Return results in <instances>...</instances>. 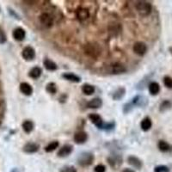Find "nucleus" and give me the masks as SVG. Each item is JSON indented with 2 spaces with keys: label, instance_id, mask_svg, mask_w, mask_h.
<instances>
[{
  "label": "nucleus",
  "instance_id": "obj_1",
  "mask_svg": "<svg viewBox=\"0 0 172 172\" xmlns=\"http://www.w3.org/2000/svg\"><path fill=\"white\" fill-rule=\"evenodd\" d=\"M135 8H136V10L138 11L140 16H147L151 14L152 12V5L150 2H147V1H139L136 3L135 5Z\"/></svg>",
  "mask_w": 172,
  "mask_h": 172
},
{
  "label": "nucleus",
  "instance_id": "obj_2",
  "mask_svg": "<svg viewBox=\"0 0 172 172\" xmlns=\"http://www.w3.org/2000/svg\"><path fill=\"white\" fill-rule=\"evenodd\" d=\"M84 52L88 56L93 58V59H97L101 55L102 50H101L99 45H97L96 43L91 42L86 44L84 46Z\"/></svg>",
  "mask_w": 172,
  "mask_h": 172
},
{
  "label": "nucleus",
  "instance_id": "obj_3",
  "mask_svg": "<svg viewBox=\"0 0 172 172\" xmlns=\"http://www.w3.org/2000/svg\"><path fill=\"white\" fill-rule=\"evenodd\" d=\"M93 155L90 152H83L79 155L77 162L81 166H88L93 162Z\"/></svg>",
  "mask_w": 172,
  "mask_h": 172
},
{
  "label": "nucleus",
  "instance_id": "obj_4",
  "mask_svg": "<svg viewBox=\"0 0 172 172\" xmlns=\"http://www.w3.org/2000/svg\"><path fill=\"white\" fill-rule=\"evenodd\" d=\"M40 23L45 28H51L53 23V17L48 12H44L40 16Z\"/></svg>",
  "mask_w": 172,
  "mask_h": 172
},
{
  "label": "nucleus",
  "instance_id": "obj_5",
  "mask_svg": "<svg viewBox=\"0 0 172 172\" xmlns=\"http://www.w3.org/2000/svg\"><path fill=\"white\" fill-rule=\"evenodd\" d=\"M133 50H134V53H136L137 55L143 56V55L145 54L146 51H147V47L142 41H138V42L134 43V47H133Z\"/></svg>",
  "mask_w": 172,
  "mask_h": 172
},
{
  "label": "nucleus",
  "instance_id": "obj_6",
  "mask_svg": "<svg viewBox=\"0 0 172 172\" xmlns=\"http://www.w3.org/2000/svg\"><path fill=\"white\" fill-rule=\"evenodd\" d=\"M22 55L25 60L30 61V60H33L35 57V51L32 47H26L23 50Z\"/></svg>",
  "mask_w": 172,
  "mask_h": 172
},
{
  "label": "nucleus",
  "instance_id": "obj_7",
  "mask_svg": "<svg viewBox=\"0 0 172 172\" xmlns=\"http://www.w3.org/2000/svg\"><path fill=\"white\" fill-rule=\"evenodd\" d=\"M89 119L91 120V121L93 124L96 126L97 128L103 129L104 127V123L102 121V119L100 115H97V114H91L89 115Z\"/></svg>",
  "mask_w": 172,
  "mask_h": 172
},
{
  "label": "nucleus",
  "instance_id": "obj_8",
  "mask_svg": "<svg viewBox=\"0 0 172 172\" xmlns=\"http://www.w3.org/2000/svg\"><path fill=\"white\" fill-rule=\"evenodd\" d=\"M77 18L80 22H83L84 20L88 19L90 16V11L86 8H78L76 11Z\"/></svg>",
  "mask_w": 172,
  "mask_h": 172
},
{
  "label": "nucleus",
  "instance_id": "obj_9",
  "mask_svg": "<svg viewBox=\"0 0 172 172\" xmlns=\"http://www.w3.org/2000/svg\"><path fill=\"white\" fill-rule=\"evenodd\" d=\"M72 145H65L61 148L59 150L58 152V156L60 158H65L67 157L68 155H70L72 152Z\"/></svg>",
  "mask_w": 172,
  "mask_h": 172
},
{
  "label": "nucleus",
  "instance_id": "obj_10",
  "mask_svg": "<svg viewBox=\"0 0 172 172\" xmlns=\"http://www.w3.org/2000/svg\"><path fill=\"white\" fill-rule=\"evenodd\" d=\"M87 139H88V135L84 131L77 132L76 134H74V141L77 144H84L86 142Z\"/></svg>",
  "mask_w": 172,
  "mask_h": 172
},
{
  "label": "nucleus",
  "instance_id": "obj_11",
  "mask_svg": "<svg viewBox=\"0 0 172 172\" xmlns=\"http://www.w3.org/2000/svg\"><path fill=\"white\" fill-rule=\"evenodd\" d=\"M20 91L25 96H31L33 93V88L28 83H22L20 84Z\"/></svg>",
  "mask_w": 172,
  "mask_h": 172
},
{
  "label": "nucleus",
  "instance_id": "obj_12",
  "mask_svg": "<svg viewBox=\"0 0 172 172\" xmlns=\"http://www.w3.org/2000/svg\"><path fill=\"white\" fill-rule=\"evenodd\" d=\"M39 146L38 144L36 143H27L25 145L23 146V151L26 153H34L36 152H38Z\"/></svg>",
  "mask_w": 172,
  "mask_h": 172
},
{
  "label": "nucleus",
  "instance_id": "obj_13",
  "mask_svg": "<svg viewBox=\"0 0 172 172\" xmlns=\"http://www.w3.org/2000/svg\"><path fill=\"white\" fill-rule=\"evenodd\" d=\"M25 36H26V33H25L24 29L22 28H17L13 31V37L16 41H22L24 40Z\"/></svg>",
  "mask_w": 172,
  "mask_h": 172
},
{
  "label": "nucleus",
  "instance_id": "obj_14",
  "mask_svg": "<svg viewBox=\"0 0 172 172\" xmlns=\"http://www.w3.org/2000/svg\"><path fill=\"white\" fill-rule=\"evenodd\" d=\"M127 162L130 165H132L133 167L136 168V169H140L142 167V162L140 161V159L137 157L134 156H130L127 158Z\"/></svg>",
  "mask_w": 172,
  "mask_h": 172
},
{
  "label": "nucleus",
  "instance_id": "obj_15",
  "mask_svg": "<svg viewBox=\"0 0 172 172\" xmlns=\"http://www.w3.org/2000/svg\"><path fill=\"white\" fill-rule=\"evenodd\" d=\"M102 101L98 97L92 99L87 103V107L89 109H99L100 107H102Z\"/></svg>",
  "mask_w": 172,
  "mask_h": 172
},
{
  "label": "nucleus",
  "instance_id": "obj_16",
  "mask_svg": "<svg viewBox=\"0 0 172 172\" xmlns=\"http://www.w3.org/2000/svg\"><path fill=\"white\" fill-rule=\"evenodd\" d=\"M62 77H64V78H65V79L68 80V81L74 82V83H79V82L81 81L80 77L77 76L76 74H74V73H71V72L64 73V74L62 75Z\"/></svg>",
  "mask_w": 172,
  "mask_h": 172
},
{
  "label": "nucleus",
  "instance_id": "obj_17",
  "mask_svg": "<svg viewBox=\"0 0 172 172\" xmlns=\"http://www.w3.org/2000/svg\"><path fill=\"white\" fill-rule=\"evenodd\" d=\"M43 64H44L45 68H46L48 71L53 72V71H56V70H57V65L53 62V60H51V59H46L44 60V63H43Z\"/></svg>",
  "mask_w": 172,
  "mask_h": 172
},
{
  "label": "nucleus",
  "instance_id": "obj_18",
  "mask_svg": "<svg viewBox=\"0 0 172 172\" xmlns=\"http://www.w3.org/2000/svg\"><path fill=\"white\" fill-rule=\"evenodd\" d=\"M149 92L151 95L155 96V95H158V92L160 91V86L158 84L157 82H152L149 84Z\"/></svg>",
  "mask_w": 172,
  "mask_h": 172
},
{
  "label": "nucleus",
  "instance_id": "obj_19",
  "mask_svg": "<svg viewBox=\"0 0 172 172\" xmlns=\"http://www.w3.org/2000/svg\"><path fill=\"white\" fill-rule=\"evenodd\" d=\"M41 73H42V70H41L40 67L35 66L33 67V68L30 70L29 75L30 77H32L34 79H37V78H39V77H41Z\"/></svg>",
  "mask_w": 172,
  "mask_h": 172
},
{
  "label": "nucleus",
  "instance_id": "obj_20",
  "mask_svg": "<svg viewBox=\"0 0 172 172\" xmlns=\"http://www.w3.org/2000/svg\"><path fill=\"white\" fill-rule=\"evenodd\" d=\"M95 87L91 84H84V85L82 86V91L84 94H85L87 96H91L92 95L94 92H95Z\"/></svg>",
  "mask_w": 172,
  "mask_h": 172
},
{
  "label": "nucleus",
  "instance_id": "obj_21",
  "mask_svg": "<svg viewBox=\"0 0 172 172\" xmlns=\"http://www.w3.org/2000/svg\"><path fill=\"white\" fill-rule=\"evenodd\" d=\"M126 71H127L126 67L123 65H121V64L117 63V64H115V65L112 66V72H113L114 74H121V73H123Z\"/></svg>",
  "mask_w": 172,
  "mask_h": 172
},
{
  "label": "nucleus",
  "instance_id": "obj_22",
  "mask_svg": "<svg viewBox=\"0 0 172 172\" xmlns=\"http://www.w3.org/2000/svg\"><path fill=\"white\" fill-rule=\"evenodd\" d=\"M152 120L151 119L149 118V117H146V118H145V119L142 120V121H141V123H140V127H141V129L145 131V132H146V131H148L151 129L152 127Z\"/></svg>",
  "mask_w": 172,
  "mask_h": 172
},
{
  "label": "nucleus",
  "instance_id": "obj_23",
  "mask_svg": "<svg viewBox=\"0 0 172 172\" xmlns=\"http://www.w3.org/2000/svg\"><path fill=\"white\" fill-rule=\"evenodd\" d=\"M23 129L24 130L25 133L29 134L32 132V130L34 129V123L31 120H25L23 123Z\"/></svg>",
  "mask_w": 172,
  "mask_h": 172
},
{
  "label": "nucleus",
  "instance_id": "obj_24",
  "mask_svg": "<svg viewBox=\"0 0 172 172\" xmlns=\"http://www.w3.org/2000/svg\"><path fill=\"white\" fill-rule=\"evenodd\" d=\"M125 93H126V90L124 88H119L117 91H115V93L113 94V98L115 100H120L123 96H125Z\"/></svg>",
  "mask_w": 172,
  "mask_h": 172
},
{
  "label": "nucleus",
  "instance_id": "obj_25",
  "mask_svg": "<svg viewBox=\"0 0 172 172\" xmlns=\"http://www.w3.org/2000/svg\"><path fill=\"white\" fill-rule=\"evenodd\" d=\"M158 148L163 152H166L170 150V145L167 142L163 141V140H160L158 142Z\"/></svg>",
  "mask_w": 172,
  "mask_h": 172
},
{
  "label": "nucleus",
  "instance_id": "obj_26",
  "mask_svg": "<svg viewBox=\"0 0 172 172\" xmlns=\"http://www.w3.org/2000/svg\"><path fill=\"white\" fill-rule=\"evenodd\" d=\"M109 32L112 34H115V35H117L118 34H119L120 32V25L118 23H113L110 24L109 26Z\"/></svg>",
  "mask_w": 172,
  "mask_h": 172
},
{
  "label": "nucleus",
  "instance_id": "obj_27",
  "mask_svg": "<svg viewBox=\"0 0 172 172\" xmlns=\"http://www.w3.org/2000/svg\"><path fill=\"white\" fill-rule=\"evenodd\" d=\"M58 146H59V142L58 141H53V142H51L49 145H48L46 146L45 151L47 152H53L55 149L57 148Z\"/></svg>",
  "mask_w": 172,
  "mask_h": 172
},
{
  "label": "nucleus",
  "instance_id": "obj_28",
  "mask_svg": "<svg viewBox=\"0 0 172 172\" xmlns=\"http://www.w3.org/2000/svg\"><path fill=\"white\" fill-rule=\"evenodd\" d=\"M46 91L50 94H55L57 91V86L54 83H49L46 87Z\"/></svg>",
  "mask_w": 172,
  "mask_h": 172
},
{
  "label": "nucleus",
  "instance_id": "obj_29",
  "mask_svg": "<svg viewBox=\"0 0 172 172\" xmlns=\"http://www.w3.org/2000/svg\"><path fill=\"white\" fill-rule=\"evenodd\" d=\"M163 84L167 88H172V77H164L163 78Z\"/></svg>",
  "mask_w": 172,
  "mask_h": 172
},
{
  "label": "nucleus",
  "instance_id": "obj_30",
  "mask_svg": "<svg viewBox=\"0 0 172 172\" xmlns=\"http://www.w3.org/2000/svg\"><path fill=\"white\" fill-rule=\"evenodd\" d=\"M154 172H170V170H169V168L167 166L159 165V166H157V167L155 168Z\"/></svg>",
  "mask_w": 172,
  "mask_h": 172
},
{
  "label": "nucleus",
  "instance_id": "obj_31",
  "mask_svg": "<svg viewBox=\"0 0 172 172\" xmlns=\"http://www.w3.org/2000/svg\"><path fill=\"white\" fill-rule=\"evenodd\" d=\"M6 34H5V31L3 30V29L0 27V44H4L6 42Z\"/></svg>",
  "mask_w": 172,
  "mask_h": 172
},
{
  "label": "nucleus",
  "instance_id": "obj_32",
  "mask_svg": "<svg viewBox=\"0 0 172 172\" xmlns=\"http://www.w3.org/2000/svg\"><path fill=\"white\" fill-rule=\"evenodd\" d=\"M106 168L102 164H98L95 167V172H105Z\"/></svg>",
  "mask_w": 172,
  "mask_h": 172
},
{
  "label": "nucleus",
  "instance_id": "obj_33",
  "mask_svg": "<svg viewBox=\"0 0 172 172\" xmlns=\"http://www.w3.org/2000/svg\"><path fill=\"white\" fill-rule=\"evenodd\" d=\"M114 127H115L114 123H106V124H104L103 129H105V130H112L114 128Z\"/></svg>",
  "mask_w": 172,
  "mask_h": 172
},
{
  "label": "nucleus",
  "instance_id": "obj_34",
  "mask_svg": "<svg viewBox=\"0 0 172 172\" xmlns=\"http://www.w3.org/2000/svg\"><path fill=\"white\" fill-rule=\"evenodd\" d=\"M62 172H76V170L74 167H66L63 170Z\"/></svg>",
  "mask_w": 172,
  "mask_h": 172
},
{
  "label": "nucleus",
  "instance_id": "obj_35",
  "mask_svg": "<svg viewBox=\"0 0 172 172\" xmlns=\"http://www.w3.org/2000/svg\"><path fill=\"white\" fill-rule=\"evenodd\" d=\"M123 172H135L134 170H131V169H126L123 170Z\"/></svg>",
  "mask_w": 172,
  "mask_h": 172
}]
</instances>
